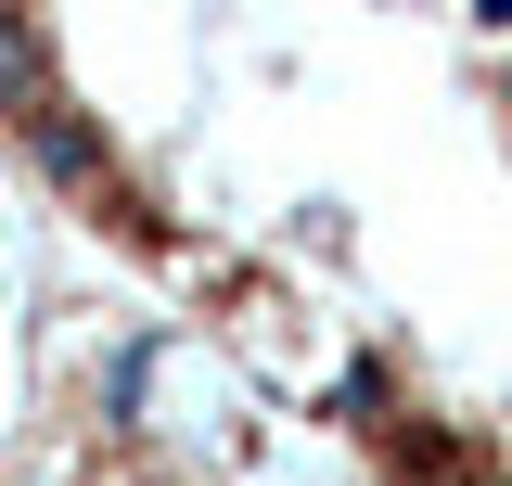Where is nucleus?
<instances>
[{
  "instance_id": "obj_1",
  "label": "nucleus",
  "mask_w": 512,
  "mask_h": 486,
  "mask_svg": "<svg viewBox=\"0 0 512 486\" xmlns=\"http://www.w3.org/2000/svg\"><path fill=\"white\" fill-rule=\"evenodd\" d=\"M26 154H39V167H52L64 192H116V167H103V141H90V116H77V103H52V90L26 103Z\"/></svg>"
},
{
  "instance_id": "obj_2",
  "label": "nucleus",
  "mask_w": 512,
  "mask_h": 486,
  "mask_svg": "<svg viewBox=\"0 0 512 486\" xmlns=\"http://www.w3.org/2000/svg\"><path fill=\"white\" fill-rule=\"evenodd\" d=\"M0 90L39 103V26H13V13H0Z\"/></svg>"
}]
</instances>
